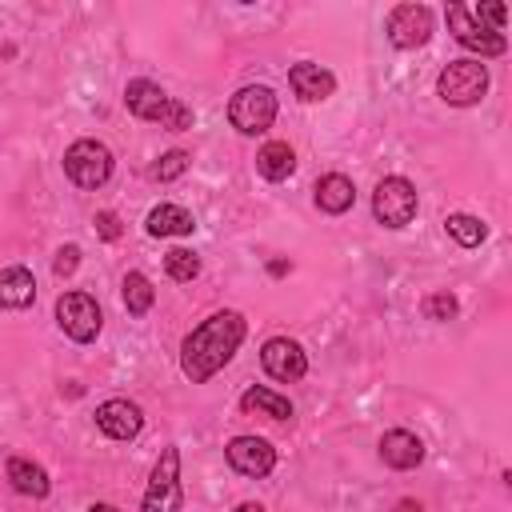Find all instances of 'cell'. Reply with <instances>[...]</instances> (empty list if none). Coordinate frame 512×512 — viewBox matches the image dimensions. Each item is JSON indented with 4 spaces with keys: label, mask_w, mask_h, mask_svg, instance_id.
I'll return each mask as SVG.
<instances>
[{
    "label": "cell",
    "mask_w": 512,
    "mask_h": 512,
    "mask_svg": "<svg viewBox=\"0 0 512 512\" xmlns=\"http://www.w3.org/2000/svg\"><path fill=\"white\" fill-rule=\"evenodd\" d=\"M444 228H448V236H452L460 248H476V244L488 236L484 220H480V216H468V212H452V216L444 220Z\"/></svg>",
    "instance_id": "603a6c76"
},
{
    "label": "cell",
    "mask_w": 512,
    "mask_h": 512,
    "mask_svg": "<svg viewBox=\"0 0 512 512\" xmlns=\"http://www.w3.org/2000/svg\"><path fill=\"white\" fill-rule=\"evenodd\" d=\"M260 364H264V372H268L272 380H284V384H292V380H300V376L308 372L304 348H300L296 340H288V336H272V340L260 348Z\"/></svg>",
    "instance_id": "8fae6325"
},
{
    "label": "cell",
    "mask_w": 512,
    "mask_h": 512,
    "mask_svg": "<svg viewBox=\"0 0 512 512\" xmlns=\"http://www.w3.org/2000/svg\"><path fill=\"white\" fill-rule=\"evenodd\" d=\"M436 92L452 108H472L488 92V68L480 60H452V64H444V72L436 80Z\"/></svg>",
    "instance_id": "3957f363"
},
{
    "label": "cell",
    "mask_w": 512,
    "mask_h": 512,
    "mask_svg": "<svg viewBox=\"0 0 512 512\" xmlns=\"http://www.w3.org/2000/svg\"><path fill=\"white\" fill-rule=\"evenodd\" d=\"M380 460L388 468H400V472L416 468L424 460V440L416 432H408V428H392V432L380 436Z\"/></svg>",
    "instance_id": "9a60e30c"
},
{
    "label": "cell",
    "mask_w": 512,
    "mask_h": 512,
    "mask_svg": "<svg viewBox=\"0 0 512 512\" xmlns=\"http://www.w3.org/2000/svg\"><path fill=\"white\" fill-rule=\"evenodd\" d=\"M36 300V280L28 268L12 264V268H0V308H28Z\"/></svg>",
    "instance_id": "e0dca14e"
},
{
    "label": "cell",
    "mask_w": 512,
    "mask_h": 512,
    "mask_svg": "<svg viewBox=\"0 0 512 512\" xmlns=\"http://www.w3.org/2000/svg\"><path fill=\"white\" fill-rule=\"evenodd\" d=\"M296 168V152L284 144V140H268L260 152H256V172L264 180H288Z\"/></svg>",
    "instance_id": "ffe728a7"
},
{
    "label": "cell",
    "mask_w": 512,
    "mask_h": 512,
    "mask_svg": "<svg viewBox=\"0 0 512 512\" xmlns=\"http://www.w3.org/2000/svg\"><path fill=\"white\" fill-rule=\"evenodd\" d=\"M96 232L104 240H120V216L116 212H96Z\"/></svg>",
    "instance_id": "f1b7e54d"
},
{
    "label": "cell",
    "mask_w": 512,
    "mask_h": 512,
    "mask_svg": "<svg viewBox=\"0 0 512 512\" xmlns=\"http://www.w3.org/2000/svg\"><path fill=\"white\" fill-rule=\"evenodd\" d=\"M96 428H100L104 436H112V440H132V436H140V428H144V412H140V404H132V400H104V404L96 408Z\"/></svg>",
    "instance_id": "4fadbf2b"
},
{
    "label": "cell",
    "mask_w": 512,
    "mask_h": 512,
    "mask_svg": "<svg viewBox=\"0 0 512 512\" xmlns=\"http://www.w3.org/2000/svg\"><path fill=\"white\" fill-rule=\"evenodd\" d=\"M448 28H452V36H456L468 52H480V60H484V56H504V52H508L504 32H492L488 24H480V20L472 16L468 4H448Z\"/></svg>",
    "instance_id": "ba28073f"
},
{
    "label": "cell",
    "mask_w": 512,
    "mask_h": 512,
    "mask_svg": "<svg viewBox=\"0 0 512 512\" xmlns=\"http://www.w3.org/2000/svg\"><path fill=\"white\" fill-rule=\"evenodd\" d=\"M396 512H424V508H420L416 500H400V504H396Z\"/></svg>",
    "instance_id": "f546056e"
},
{
    "label": "cell",
    "mask_w": 512,
    "mask_h": 512,
    "mask_svg": "<svg viewBox=\"0 0 512 512\" xmlns=\"http://www.w3.org/2000/svg\"><path fill=\"white\" fill-rule=\"evenodd\" d=\"M352 204H356V188H352V180H348V176L328 172V176H320V180H316V208H320V212L340 216V212H348Z\"/></svg>",
    "instance_id": "2e32d148"
},
{
    "label": "cell",
    "mask_w": 512,
    "mask_h": 512,
    "mask_svg": "<svg viewBox=\"0 0 512 512\" xmlns=\"http://www.w3.org/2000/svg\"><path fill=\"white\" fill-rule=\"evenodd\" d=\"M184 168H188V152L172 148V152H164V156L152 164V176H156V180H176V176H184Z\"/></svg>",
    "instance_id": "d4e9b609"
},
{
    "label": "cell",
    "mask_w": 512,
    "mask_h": 512,
    "mask_svg": "<svg viewBox=\"0 0 512 512\" xmlns=\"http://www.w3.org/2000/svg\"><path fill=\"white\" fill-rule=\"evenodd\" d=\"M432 36V12L424 4H396L388 12V40L396 48H420Z\"/></svg>",
    "instance_id": "30bf717a"
},
{
    "label": "cell",
    "mask_w": 512,
    "mask_h": 512,
    "mask_svg": "<svg viewBox=\"0 0 512 512\" xmlns=\"http://www.w3.org/2000/svg\"><path fill=\"white\" fill-rule=\"evenodd\" d=\"M164 272L172 276V280H196L200 276V256L192 252V248H172L168 256H164Z\"/></svg>",
    "instance_id": "cb8c5ba5"
},
{
    "label": "cell",
    "mask_w": 512,
    "mask_h": 512,
    "mask_svg": "<svg viewBox=\"0 0 512 512\" xmlns=\"http://www.w3.org/2000/svg\"><path fill=\"white\" fill-rule=\"evenodd\" d=\"M228 464L240 472V476H268L276 468V448L264 440V436H236L228 440Z\"/></svg>",
    "instance_id": "7c38bea8"
},
{
    "label": "cell",
    "mask_w": 512,
    "mask_h": 512,
    "mask_svg": "<svg viewBox=\"0 0 512 512\" xmlns=\"http://www.w3.org/2000/svg\"><path fill=\"white\" fill-rule=\"evenodd\" d=\"M244 332H248V324H244L240 312H212V316H208L200 328H192V332L184 336V344H180V368H184V376H188L192 384L212 380V376L236 356Z\"/></svg>",
    "instance_id": "6da1fadb"
},
{
    "label": "cell",
    "mask_w": 512,
    "mask_h": 512,
    "mask_svg": "<svg viewBox=\"0 0 512 512\" xmlns=\"http://www.w3.org/2000/svg\"><path fill=\"white\" fill-rule=\"evenodd\" d=\"M424 312H428L432 320H452V316H456V296H448V292H432V296L424 300Z\"/></svg>",
    "instance_id": "484cf974"
},
{
    "label": "cell",
    "mask_w": 512,
    "mask_h": 512,
    "mask_svg": "<svg viewBox=\"0 0 512 512\" xmlns=\"http://www.w3.org/2000/svg\"><path fill=\"white\" fill-rule=\"evenodd\" d=\"M64 172L76 188H100L112 176V152L100 140H76L64 152Z\"/></svg>",
    "instance_id": "5b68a950"
},
{
    "label": "cell",
    "mask_w": 512,
    "mask_h": 512,
    "mask_svg": "<svg viewBox=\"0 0 512 512\" xmlns=\"http://www.w3.org/2000/svg\"><path fill=\"white\" fill-rule=\"evenodd\" d=\"M228 120H232V128L244 132V136L268 132L272 120H276V92L264 88V84H248V88H240V92L228 100Z\"/></svg>",
    "instance_id": "277c9868"
},
{
    "label": "cell",
    "mask_w": 512,
    "mask_h": 512,
    "mask_svg": "<svg viewBox=\"0 0 512 512\" xmlns=\"http://www.w3.org/2000/svg\"><path fill=\"white\" fill-rule=\"evenodd\" d=\"M120 296H124V308L132 316H144L152 308V300H156V288H152V280L144 272H128L124 284H120Z\"/></svg>",
    "instance_id": "7402d4cb"
},
{
    "label": "cell",
    "mask_w": 512,
    "mask_h": 512,
    "mask_svg": "<svg viewBox=\"0 0 512 512\" xmlns=\"http://www.w3.org/2000/svg\"><path fill=\"white\" fill-rule=\"evenodd\" d=\"M76 264H80V248H76V244H68V248H60V252H56L52 272H56V276H72V272H76Z\"/></svg>",
    "instance_id": "83f0119b"
},
{
    "label": "cell",
    "mask_w": 512,
    "mask_h": 512,
    "mask_svg": "<svg viewBox=\"0 0 512 512\" xmlns=\"http://www.w3.org/2000/svg\"><path fill=\"white\" fill-rule=\"evenodd\" d=\"M176 508H180V452L164 448L144 492V512H176Z\"/></svg>",
    "instance_id": "9c48e42d"
},
{
    "label": "cell",
    "mask_w": 512,
    "mask_h": 512,
    "mask_svg": "<svg viewBox=\"0 0 512 512\" xmlns=\"http://www.w3.org/2000/svg\"><path fill=\"white\" fill-rule=\"evenodd\" d=\"M236 512H264V508H260V504H240Z\"/></svg>",
    "instance_id": "1f68e13d"
},
{
    "label": "cell",
    "mask_w": 512,
    "mask_h": 512,
    "mask_svg": "<svg viewBox=\"0 0 512 512\" xmlns=\"http://www.w3.org/2000/svg\"><path fill=\"white\" fill-rule=\"evenodd\" d=\"M472 16H476L480 24L488 20V28H492V32H500V28H504V20H508V8H504V4H476V8H472Z\"/></svg>",
    "instance_id": "4316f807"
},
{
    "label": "cell",
    "mask_w": 512,
    "mask_h": 512,
    "mask_svg": "<svg viewBox=\"0 0 512 512\" xmlns=\"http://www.w3.org/2000/svg\"><path fill=\"white\" fill-rule=\"evenodd\" d=\"M8 480H12V488H16L20 496H32V500L48 496V488H52L48 472H44L36 460H24V456H12V460H8Z\"/></svg>",
    "instance_id": "d6986e66"
},
{
    "label": "cell",
    "mask_w": 512,
    "mask_h": 512,
    "mask_svg": "<svg viewBox=\"0 0 512 512\" xmlns=\"http://www.w3.org/2000/svg\"><path fill=\"white\" fill-rule=\"evenodd\" d=\"M124 104H128L132 116H140V120H148V124H160V128H168V132L192 128V108L180 104L176 96H168V92H164L160 84H152V80H128Z\"/></svg>",
    "instance_id": "7a4b0ae2"
},
{
    "label": "cell",
    "mask_w": 512,
    "mask_h": 512,
    "mask_svg": "<svg viewBox=\"0 0 512 512\" xmlns=\"http://www.w3.org/2000/svg\"><path fill=\"white\" fill-rule=\"evenodd\" d=\"M56 324H60L64 336H72L76 344H88V340L100 336L104 316H100V304H96L88 292H64V296L56 300Z\"/></svg>",
    "instance_id": "52a82bcc"
},
{
    "label": "cell",
    "mask_w": 512,
    "mask_h": 512,
    "mask_svg": "<svg viewBox=\"0 0 512 512\" xmlns=\"http://www.w3.org/2000/svg\"><path fill=\"white\" fill-rule=\"evenodd\" d=\"M240 408L252 416H268V420H292V404L272 388H248L240 396Z\"/></svg>",
    "instance_id": "44dd1931"
},
{
    "label": "cell",
    "mask_w": 512,
    "mask_h": 512,
    "mask_svg": "<svg viewBox=\"0 0 512 512\" xmlns=\"http://www.w3.org/2000/svg\"><path fill=\"white\" fill-rule=\"evenodd\" d=\"M416 188L404 180V176H384L372 192V216L384 224V228H404L412 224L416 216Z\"/></svg>",
    "instance_id": "8992f818"
},
{
    "label": "cell",
    "mask_w": 512,
    "mask_h": 512,
    "mask_svg": "<svg viewBox=\"0 0 512 512\" xmlns=\"http://www.w3.org/2000/svg\"><path fill=\"white\" fill-rule=\"evenodd\" d=\"M144 228H148V236H188V232L196 228V220H192V212L180 208V204H156V208L148 212Z\"/></svg>",
    "instance_id": "ac0fdd59"
},
{
    "label": "cell",
    "mask_w": 512,
    "mask_h": 512,
    "mask_svg": "<svg viewBox=\"0 0 512 512\" xmlns=\"http://www.w3.org/2000/svg\"><path fill=\"white\" fill-rule=\"evenodd\" d=\"M88 512H120V508H112V504H92Z\"/></svg>",
    "instance_id": "4dcf8cb0"
},
{
    "label": "cell",
    "mask_w": 512,
    "mask_h": 512,
    "mask_svg": "<svg viewBox=\"0 0 512 512\" xmlns=\"http://www.w3.org/2000/svg\"><path fill=\"white\" fill-rule=\"evenodd\" d=\"M288 84H292V92H296L304 104L328 100V96L336 92V76H332L328 68L312 64V60H304V64H292V68H288Z\"/></svg>",
    "instance_id": "5bb4252c"
}]
</instances>
